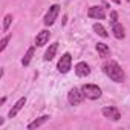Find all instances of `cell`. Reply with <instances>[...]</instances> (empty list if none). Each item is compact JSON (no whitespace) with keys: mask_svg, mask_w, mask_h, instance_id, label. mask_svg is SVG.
<instances>
[{"mask_svg":"<svg viewBox=\"0 0 130 130\" xmlns=\"http://www.w3.org/2000/svg\"><path fill=\"white\" fill-rule=\"evenodd\" d=\"M112 2H113V3H116V5H118V3H121V0H112Z\"/></svg>","mask_w":130,"mask_h":130,"instance_id":"cell-20","label":"cell"},{"mask_svg":"<svg viewBox=\"0 0 130 130\" xmlns=\"http://www.w3.org/2000/svg\"><path fill=\"white\" fill-rule=\"evenodd\" d=\"M81 90L84 93V98H89V100H98L101 96V89L96 84H84Z\"/></svg>","mask_w":130,"mask_h":130,"instance_id":"cell-3","label":"cell"},{"mask_svg":"<svg viewBox=\"0 0 130 130\" xmlns=\"http://www.w3.org/2000/svg\"><path fill=\"white\" fill-rule=\"evenodd\" d=\"M93 31H95L100 37H103V38L109 37V34H107V31H106V28H104L101 23H95V25H93Z\"/></svg>","mask_w":130,"mask_h":130,"instance_id":"cell-16","label":"cell"},{"mask_svg":"<svg viewBox=\"0 0 130 130\" xmlns=\"http://www.w3.org/2000/svg\"><path fill=\"white\" fill-rule=\"evenodd\" d=\"M9 38H11V35H6V37H3V38H2V44H0V51H5V49H6V46H8V43H9Z\"/></svg>","mask_w":130,"mask_h":130,"instance_id":"cell-18","label":"cell"},{"mask_svg":"<svg viewBox=\"0 0 130 130\" xmlns=\"http://www.w3.org/2000/svg\"><path fill=\"white\" fill-rule=\"evenodd\" d=\"M71 68H72V55L69 52H66V54H63L61 58L58 60L57 69H58L60 74H68L71 71Z\"/></svg>","mask_w":130,"mask_h":130,"instance_id":"cell-2","label":"cell"},{"mask_svg":"<svg viewBox=\"0 0 130 130\" xmlns=\"http://www.w3.org/2000/svg\"><path fill=\"white\" fill-rule=\"evenodd\" d=\"M34 52H35V47L32 46V47H29L28 51H26V54H25V57L22 58V64L23 66H28V64L31 63V60H32V57H34Z\"/></svg>","mask_w":130,"mask_h":130,"instance_id":"cell-15","label":"cell"},{"mask_svg":"<svg viewBox=\"0 0 130 130\" xmlns=\"http://www.w3.org/2000/svg\"><path fill=\"white\" fill-rule=\"evenodd\" d=\"M83 98H84V93H83V90H80L78 87L71 89L69 93H68V101H69L71 106H78V104H81Z\"/></svg>","mask_w":130,"mask_h":130,"instance_id":"cell-4","label":"cell"},{"mask_svg":"<svg viewBox=\"0 0 130 130\" xmlns=\"http://www.w3.org/2000/svg\"><path fill=\"white\" fill-rule=\"evenodd\" d=\"M103 71L115 83H124V80H125V74H124L122 68L119 66L116 61H107L103 66Z\"/></svg>","mask_w":130,"mask_h":130,"instance_id":"cell-1","label":"cell"},{"mask_svg":"<svg viewBox=\"0 0 130 130\" xmlns=\"http://www.w3.org/2000/svg\"><path fill=\"white\" fill-rule=\"evenodd\" d=\"M112 32H113V35H115L118 40H122V38L125 37V29H124V26H122L121 23L112 25Z\"/></svg>","mask_w":130,"mask_h":130,"instance_id":"cell-11","label":"cell"},{"mask_svg":"<svg viewBox=\"0 0 130 130\" xmlns=\"http://www.w3.org/2000/svg\"><path fill=\"white\" fill-rule=\"evenodd\" d=\"M25 104H26V98H25V96H22V98L14 104V107L9 110V115H8V116H9V118H14V116H15V115L23 109V106H25Z\"/></svg>","mask_w":130,"mask_h":130,"instance_id":"cell-10","label":"cell"},{"mask_svg":"<svg viewBox=\"0 0 130 130\" xmlns=\"http://www.w3.org/2000/svg\"><path fill=\"white\" fill-rule=\"evenodd\" d=\"M58 14H60V6H58V5H52V6L49 8V11L46 12V15H44V20H43L44 25H46V26H52V25L55 23Z\"/></svg>","mask_w":130,"mask_h":130,"instance_id":"cell-5","label":"cell"},{"mask_svg":"<svg viewBox=\"0 0 130 130\" xmlns=\"http://www.w3.org/2000/svg\"><path fill=\"white\" fill-rule=\"evenodd\" d=\"M49 118H51L49 115H43V116H40V118H37L35 121H32V122H31V124L28 125V128H29V130H32V128H37V127H40V125H43V124H44V122H46V121H47Z\"/></svg>","mask_w":130,"mask_h":130,"instance_id":"cell-14","label":"cell"},{"mask_svg":"<svg viewBox=\"0 0 130 130\" xmlns=\"http://www.w3.org/2000/svg\"><path fill=\"white\" fill-rule=\"evenodd\" d=\"M57 49H58V43L55 41V43H52V44L49 46V49L46 51V54H44V61H51V60L55 57V54H57Z\"/></svg>","mask_w":130,"mask_h":130,"instance_id":"cell-13","label":"cell"},{"mask_svg":"<svg viewBox=\"0 0 130 130\" xmlns=\"http://www.w3.org/2000/svg\"><path fill=\"white\" fill-rule=\"evenodd\" d=\"M116 20H118V12H116V11H112V12H110V23L115 25V23H118Z\"/></svg>","mask_w":130,"mask_h":130,"instance_id":"cell-19","label":"cell"},{"mask_svg":"<svg viewBox=\"0 0 130 130\" xmlns=\"http://www.w3.org/2000/svg\"><path fill=\"white\" fill-rule=\"evenodd\" d=\"M103 115L106 116V118H109V119H113V121H119V118H121V113H119V110L116 109V107H104L103 109Z\"/></svg>","mask_w":130,"mask_h":130,"instance_id":"cell-6","label":"cell"},{"mask_svg":"<svg viewBox=\"0 0 130 130\" xmlns=\"http://www.w3.org/2000/svg\"><path fill=\"white\" fill-rule=\"evenodd\" d=\"M49 37H51V32L49 31H40L35 37V46H44L47 41H49Z\"/></svg>","mask_w":130,"mask_h":130,"instance_id":"cell-9","label":"cell"},{"mask_svg":"<svg viewBox=\"0 0 130 130\" xmlns=\"http://www.w3.org/2000/svg\"><path fill=\"white\" fill-rule=\"evenodd\" d=\"M87 15H89L90 19H95V20H103V19L106 17V12H104V9L100 8V6H92V8H89Z\"/></svg>","mask_w":130,"mask_h":130,"instance_id":"cell-7","label":"cell"},{"mask_svg":"<svg viewBox=\"0 0 130 130\" xmlns=\"http://www.w3.org/2000/svg\"><path fill=\"white\" fill-rule=\"evenodd\" d=\"M95 49H96V52L100 54V57H103V58H106V57L110 55V47H109L106 43H96Z\"/></svg>","mask_w":130,"mask_h":130,"instance_id":"cell-12","label":"cell"},{"mask_svg":"<svg viewBox=\"0 0 130 130\" xmlns=\"http://www.w3.org/2000/svg\"><path fill=\"white\" fill-rule=\"evenodd\" d=\"M11 22H12V15H11V14H6V15H5V19H3V31H5V32L9 29Z\"/></svg>","mask_w":130,"mask_h":130,"instance_id":"cell-17","label":"cell"},{"mask_svg":"<svg viewBox=\"0 0 130 130\" xmlns=\"http://www.w3.org/2000/svg\"><path fill=\"white\" fill-rule=\"evenodd\" d=\"M75 74H77L78 77H81V78L87 77V75L90 74V68H89V64H87V63H84V61H80L77 66H75Z\"/></svg>","mask_w":130,"mask_h":130,"instance_id":"cell-8","label":"cell"}]
</instances>
